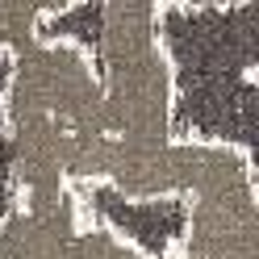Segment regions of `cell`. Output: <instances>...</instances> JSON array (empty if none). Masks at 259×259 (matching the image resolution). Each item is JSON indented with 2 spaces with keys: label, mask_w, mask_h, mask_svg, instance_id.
Masks as SVG:
<instances>
[{
  "label": "cell",
  "mask_w": 259,
  "mask_h": 259,
  "mask_svg": "<svg viewBox=\"0 0 259 259\" xmlns=\"http://www.w3.org/2000/svg\"><path fill=\"white\" fill-rule=\"evenodd\" d=\"M171 71V138L255 159L259 5H155Z\"/></svg>",
  "instance_id": "obj_1"
},
{
  "label": "cell",
  "mask_w": 259,
  "mask_h": 259,
  "mask_svg": "<svg viewBox=\"0 0 259 259\" xmlns=\"http://www.w3.org/2000/svg\"><path fill=\"white\" fill-rule=\"evenodd\" d=\"M71 188V184H67ZM79 201L88 213L105 222L109 234H117L130 251L151 255V259H171V251L188 234V213L192 201L184 197H151V201H130L109 184H79Z\"/></svg>",
  "instance_id": "obj_2"
},
{
  "label": "cell",
  "mask_w": 259,
  "mask_h": 259,
  "mask_svg": "<svg viewBox=\"0 0 259 259\" xmlns=\"http://www.w3.org/2000/svg\"><path fill=\"white\" fill-rule=\"evenodd\" d=\"M9 67H13V59L0 51V92H5ZM13 209H17V184H13V155H9V138H5V125H0V222H5Z\"/></svg>",
  "instance_id": "obj_3"
}]
</instances>
